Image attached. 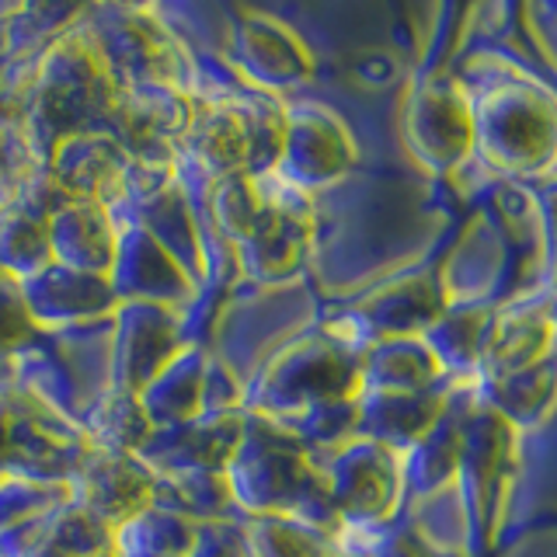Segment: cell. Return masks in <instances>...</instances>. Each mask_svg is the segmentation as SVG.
Masks as SVG:
<instances>
[{"label":"cell","instance_id":"cell-37","mask_svg":"<svg viewBox=\"0 0 557 557\" xmlns=\"http://www.w3.org/2000/svg\"><path fill=\"white\" fill-rule=\"evenodd\" d=\"M234 522L251 557H338L335 536L293 516H237Z\"/></svg>","mask_w":557,"mask_h":557},{"label":"cell","instance_id":"cell-6","mask_svg":"<svg viewBox=\"0 0 557 557\" xmlns=\"http://www.w3.org/2000/svg\"><path fill=\"white\" fill-rule=\"evenodd\" d=\"M81 25L115 87L171 84L191 91L196 60L157 4H84Z\"/></svg>","mask_w":557,"mask_h":557},{"label":"cell","instance_id":"cell-41","mask_svg":"<svg viewBox=\"0 0 557 557\" xmlns=\"http://www.w3.org/2000/svg\"><path fill=\"white\" fill-rule=\"evenodd\" d=\"M272 422L283 432H289L296 443H304L310 453L331 449L338 443H348L356 435V397L321 400V405H310L304 411L272 418Z\"/></svg>","mask_w":557,"mask_h":557},{"label":"cell","instance_id":"cell-35","mask_svg":"<svg viewBox=\"0 0 557 557\" xmlns=\"http://www.w3.org/2000/svg\"><path fill=\"white\" fill-rule=\"evenodd\" d=\"M199 527L168 509L147 505L133 519L112 530L115 557H188L196 547Z\"/></svg>","mask_w":557,"mask_h":557},{"label":"cell","instance_id":"cell-26","mask_svg":"<svg viewBox=\"0 0 557 557\" xmlns=\"http://www.w3.org/2000/svg\"><path fill=\"white\" fill-rule=\"evenodd\" d=\"M22 296H25V310L35 331H57L70 324L112 318V310L119 307L104 275L63 269L57 261H49L42 272L25 278Z\"/></svg>","mask_w":557,"mask_h":557},{"label":"cell","instance_id":"cell-48","mask_svg":"<svg viewBox=\"0 0 557 557\" xmlns=\"http://www.w3.org/2000/svg\"><path fill=\"white\" fill-rule=\"evenodd\" d=\"M240 408H244V387L226 366H220L209 356L206 376H202V411L220 414V411H240Z\"/></svg>","mask_w":557,"mask_h":557},{"label":"cell","instance_id":"cell-47","mask_svg":"<svg viewBox=\"0 0 557 557\" xmlns=\"http://www.w3.org/2000/svg\"><path fill=\"white\" fill-rule=\"evenodd\" d=\"M35 338V324L28 321L22 283L11 278L8 272H0V373L8 370V359L22 345Z\"/></svg>","mask_w":557,"mask_h":557},{"label":"cell","instance_id":"cell-52","mask_svg":"<svg viewBox=\"0 0 557 557\" xmlns=\"http://www.w3.org/2000/svg\"><path fill=\"white\" fill-rule=\"evenodd\" d=\"M0 206H4V202H0Z\"/></svg>","mask_w":557,"mask_h":557},{"label":"cell","instance_id":"cell-31","mask_svg":"<svg viewBox=\"0 0 557 557\" xmlns=\"http://www.w3.org/2000/svg\"><path fill=\"white\" fill-rule=\"evenodd\" d=\"M449 383L457 380L440 370L422 338H380L359 356V391L422 394Z\"/></svg>","mask_w":557,"mask_h":557},{"label":"cell","instance_id":"cell-20","mask_svg":"<svg viewBox=\"0 0 557 557\" xmlns=\"http://www.w3.org/2000/svg\"><path fill=\"white\" fill-rule=\"evenodd\" d=\"M240 411L220 414H196L188 422L153 429L147 443L139 446L136 460L144 463L153 478L168 474H223L231 463L237 440H240Z\"/></svg>","mask_w":557,"mask_h":557},{"label":"cell","instance_id":"cell-14","mask_svg":"<svg viewBox=\"0 0 557 557\" xmlns=\"http://www.w3.org/2000/svg\"><path fill=\"white\" fill-rule=\"evenodd\" d=\"M226 60L244 81L278 98H293V91L307 87L318 77V57L304 42V35L289 22L261 8H237Z\"/></svg>","mask_w":557,"mask_h":557},{"label":"cell","instance_id":"cell-5","mask_svg":"<svg viewBox=\"0 0 557 557\" xmlns=\"http://www.w3.org/2000/svg\"><path fill=\"white\" fill-rule=\"evenodd\" d=\"M321 321V300L307 275L275 286H255L237 278L216 313L206 352L234 373L240 387L258 376L278 348Z\"/></svg>","mask_w":557,"mask_h":557},{"label":"cell","instance_id":"cell-38","mask_svg":"<svg viewBox=\"0 0 557 557\" xmlns=\"http://www.w3.org/2000/svg\"><path fill=\"white\" fill-rule=\"evenodd\" d=\"M81 432L87 446L109 449V453H133L136 457L139 446H144L147 435L153 432V425L144 414V408H139L136 394L109 391L81 418Z\"/></svg>","mask_w":557,"mask_h":557},{"label":"cell","instance_id":"cell-49","mask_svg":"<svg viewBox=\"0 0 557 557\" xmlns=\"http://www.w3.org/2000/svg\"><path fill=\"white\" fill-rule=\"evenodd\" d=\"M188 557H251V550L237 522H209V527H199Z\"/></svg>","mask_w":557,"mask_h":557},{"label":"cell","instance_id":"cell-45","mask_svg":"<svg viewBox=\"0 0 557 557\" xmlns=\"http://www.w3.org/2000/svg\"><path fill=\"white\" fill-rule=\"evenodd\" d=\"M335 544H348V547L362 550L366 557H440L397 519L387 522V527H376V530H342L335 536Z\"/></svg>","mask_w":557,"mask_h":557},{"label":"cell","instance_id":"cell-29","mask_svg":"<svg viewBox=\"0 0 557 557\" xmlns=\"http://www.w3.org/2000/svg\"><path fill=\"white\" fill-rule=\"evenodd\" d=\"M46 234H49V255L57 265L109 278L119 231L104 206L84 199H63L49 213Z\"/></svg>","mask_w":557,"mask_h":557},{"label":"cell","instance_id":"cell-51","mask_svg":"<svg viewBox=\"0 0 557 557\" xmlns=\"http://www.w3.org/2000/svg\"><path fill=\"white\" fill-rule=\"evenodd\" d=\"M0 216H4V206H0Z\"/></svg>","mask_w":557,"mask_h":557},{"label":"cell","instance_id":"cell-46","mask_svg":"<svg viewBox=\"0 0 557 557\" xmlns=\"http://www.w3.org/2000/svg\"><path fill=\"white\" fill-rule=\"evenodd\" d=\"M519 35L530 52H536V63L554 77L557 66V4L550 0H530L516 8Z\"/></svg>","mask_w":557,"mask_h":557},{"label":"cell","instance_id":"cell-21","mask_svg":"<svg viewBox=\"0 0 557 557\" xmlns=\"http://www.w3.org/2000/svg\"><path fill=\"white\" fill-rule=\"evenodd\" d=\"M554 356V283L495 307L474 380H498Z\"/></svg>","mask_w":557,"mask_h":557},{"label":"cell","instance_id":"cell-7","mask_svg":"<svg viewBox=\"0 0 557 557\" xmlns=\"http://www.w3.org/2000/svg\"><path fill=\"white\" fill-rule=\"evenodd\" d=\"M359 394V356L313 324L261 366L244 387V411L283 418L321 400Z\"/></svg>","mask_w":557,"mask_h":557},{"label":"cell","instance_id":"cell-9","mask_svg":"<svg viewBox=\"0 0 557 557\" xmlns=\"http://www.w3.org/2000/svg\"><path fill=\"white\" fill-rule=\"evenodd\" d=\"M251 178L258 185L265 213H261L248 240H240L234 248L240 278L255 286H275L286 283V278L307 275L313 244H318V202L307 191L289 185L275 168L251 174Z\"/></svg>","mask_w":557,"mask_h":557},{"label":"cell","instance_id":"cell-13","mask_svg":"<svg viewBox=\"0 0 557 557\" xmlns=\"http://www.w3.org/2000/svg\"><path fill=\"white\" fill-rule=\"evenodd\" d=\"M359 168V139L345 119L324 101L286 98V133L275 171L307 196L321 199L324 191L348 182Z\"/></svg>","mask_w":557,"mask_h":557},{"label":"cell","instance_id":"cell-43","mask_svg":"<svg viewBox=\"0 0 557 557\" xmlns=\"http://www.w3.org/2000/svg\"><path fill=\"white\" fill-rule=\"evenodd\" d=\"M39 174H46V161L35 153L22 119H0V202L11 206Z\"/></svg>","mask_w":557,"mask_h":557},{"label":"cell","instance_id":"cell-28","mask_svg":"<svg viewBox=\"0 0 557 557\" xmlns=\"http://www.w3.org/2000/svg\"><path fill=\"white\" fill-rule=\"evenodd\" d=\"M470 383V380H467ZM457 383L422 394H387V391H359L356 394V435L376 446H387L397 457L422 440L443 414L446 397Z\"/></svg>","mask_w":557,"mask_h":557},{"label":"cell","instance_id":"cell-2","mask_svg":"<svg viewBox=\"0 0 557 557\" xmlns=\"http://www.w3.org/2000/svg\"><path fill=\"white\" fill-rule=\"evenodd\" d=\"M112 101H115V81L104 70L95 42L87 39L77 17L39 60L32 91L25 98L22 126L32 139L35 153L46 161L49 150L66 136L104 133Z\"/></svg>","mask_w":557,"mask_h":557},{"label":"cell","instance_id":"cell-12","mask_svg":"<svg viewBox=\"0 0 557 557\" xmlns=\"http://www.w3.org/2000/svg\"><path fill=\"white\" fill-rule=\"evenodd\" d=\"M8 408V429H4V449H0V474L25 478V481H46V484H66L77 470L87 446L84 432L66 422L63 414L46 408L22 387H14L11 370L0 380Z\"/></svg>","mask_w":557,"mask_h":557},{"label":"cell","instance_id":"cell-33","mask_svg":"<svg viewBox=\"0 0 557 557\" xmlns=\"http://www.w3.org/2000/svg\"><path fill=\"white\" fill-rule=\"evenodd\" d=\"M478 400L492 408L509 429L527 432L554 418V391H557V356L540 359L527 370L498 376V380H474Z\"/></svg>","mask_w":557,"mask_h":557},{"label":"cell","instance_id":"cell-17","mask_svg":"<svg viewBox=\"0 0 557 557\" xmlns=\"http://www.w3.org/2000/svg\"><path fill=\"white\" fill-rule=\"evenodd\" d=\"M185 348L182 313L157 304L112 310V391L139 394Z\"/></svg>","mask_w":557,"mask_h":557},{"label":"cell","instance_id":"cell-36","mask_svg":"<svg viewBox=\"0 0 557 557\" xmlns=\"http://www.w3.org/2000/svg\"><path fill=\"white\" fill-rule=\"evenodd\" d=\"M150 505L196 522V527L237 519V509L231 502V487H226L223 474H168V478H157Z\"/></svg>","mask_w":557,"mask_h":557},{"label":"cell","instance_id":"cell-25","mask_svg":"<svg viewBox=\"0 0 557 557\" xmlns=\"http://www.w3.org/2000/svg\"><path fill=\"white\" fill-rule=\"evenodd\" d=\"M129 153L109 133H77L60 139L46 157V171L63 199L98 202L115 209L122 202V178H126Z\"/></svg>","mask_w":557,"mask_h":557},{"label":"cell","instance_id":"cell-39","mask_svg":"<svg viewBox=\"0 0 557 557\" xmlns=\"http://www.w3.org/2000/svg\"><path fill=\"white\" fill-rule=\"evenodd\" d=\"M206 213L213 220V226L220 231V237L226 244H237L248 240V234L258 226L265 206H261L258 196V185L248 171H237V174H226V178L213 182L206 191Z\"/></svg>","mask_w":557,"mask_h":557},{"label":"cell","instance_id":"cell-42","mask_svg":"<svg viewBox=\"0 0 557 557\" xmlns=\"http://www.w3.org/2000/svg\"><path fill=\"white\" fill-rule=\"evenodd\" d=\"M112 550V530L81 505L63 502L52 516V530L42 557H98Z\"/></svg>","mask_w":557,"mask_h":557},{"label":"cell","instance_id":"cell-4","mask_svg":"<svg viewBox=\"0 0 557 557\" xmlns=\"http://www.w3.org/2000/svg\"><path fill=\"white\" fill-rule=\"evenodd\" d=\"M14 387L81 429L95 400L112 391V318L35 331V338L8 359Z\"/></svg>","mask_w":557,"mask_h":557},{"label":"cell","instance_id":"cell-44","mask_svg":"<svg viewBox=\"0 0 557 557\" xmlns=\"http://www.w3.org/2000/svg\"><path fill=\"white\" fill-rule=\"evenodd\" d=\"M63 502H70L66 484H46V481H25V478L0 474V533L32 519V516L57 509Z\"/></svg>","mask_w":557,"mask_h":557},{"label":"cell","instance_id":"cell-16","mask_svg":"<svg viewBox=\"0 0 557 557\" xmlns=\"http://www.w3.org/2000/svg\"><path fill=\"white\" fill-rule=\"evenodd\" d=\"M196 101L171 84L115 87L104 133L136 161H171Z\"/></svg>","mask_w":557,"mask_h":557},{"label":"cell","instance_id":"cell-50","mask_svg":"<svg viewBox=\"0 0 557 557\" xmlns=\"http://www.w3.org/2000/svg\"><path fill=\"white\" fill-rule=\"evenodd\" d=\"M495 557H557V527L544 522V527L519 533L509 544H502Z\"/></svg>","mask_w":557,"mask_h":557},{"label":"cell","instance_id":"cell-19","mask_svg":"<svg viewBox=\"0 0 557 557\" xmlns=\"http://www.w3.org/2000/svg\"><path fill=\"white\" fill-rule=\"evenodd\" d=\"M248 171V126L234 104L196 101L185 133L174 144V178L185 188H202Z\"/></svg>","mask_w":557,"mask_h":557},{"label":"cell","instance_id":"cell-15","mask_svg":"<svg viewBox=\"0 0 557 557\" xmlns=\"http://www.w3.org/2000/svg\"><path fill=\"white\" fill-rule=\"evenodd\" d=\"M512 443H516V429H509L505 418H498L492 408H484L481 400H474V408L467 411V422H463L457 487L467 505L470 536H474L478 557H492V536H495V522L502 509L505 481H509Z\"/></svg>","mask_w":557,"mask_h":557},{"label":"cell","instance_id":"cell-8","mask_svg":"<svg viewBox=\"0 0 557 557\" xmlns=\"http://www.w3.org/2000/svg\"><path fill=\"white\" fill-rule=\"evenodd\" d=\"M446 304H492L498 307L505 296H527L540 286L554 283L550 269H540L522 258L498 220L487 213L484 202H474V213L463 223L460 237L453 240L443 265L435 269Z\"/></svg>","mask_w":557,"mask_h":557},{"label":"cell","instance_id":"cell-32","mask_svg":"<svg viewBox=\"0 0 557 557\" xmlns=\"http://www.w3.org/2000/svg\"><path fill=\"white\" fill-rule=\"evenodd\" d=\"M492 321H495L492 304H446L440 310V318H435L418 338L425 342L432 359L440 362V370L449 380L467 383L478 373Z\"/></svg>","mask_w":557,"mask_h":557},{"label":"cell","instance_id":"cell-1","mask_svg":"<svg viewBox=\"0 0 557 557\" xmlns=\"http://www.w3.org/2000/svg\"><path fill=\"white\" fill-rule=\"evenodd\" d=\"M223 478L237 516H293L327 536L342 530L310 449L265 414L244 411L240 440Z\"/></svg>","mask_w":557,"mask_h":557},{"label":"cell","instance_id":"cell-3","mask_svg":"<svg viewBox=\"0 0 557 557\" xmlns=\"http://www.w3.org/2000/svg\"><path fill=\"white\" fill-rule=\"evenodd\" d=\"M474 153L498 178H554L557 161V101L554 81H509L470 95Z\"/></svg>","mask_w":557,"mask_h":557},{"label":"cell","instance_id":"cell-11","mask_svg":"<svg viewBox=\"0 0 557 557\" xmlns=\"http://www.w3.org/2000/svg\"><path fill=\"white\" fill-rule=\"evenodd\" d=\"M400 144L411 161L435 178H449L474 150L470 101L449 70L422 77L411 74L405 104H400Z\"/></svg>","mask_w":557,"mask_h":557},{"label":"cell","instance_id":"cell-30","mask_svg":"<svg viewBox=\"0 0 557 557\" xmlns=\"http://www.w3.org/2000/svg\"><path fill=\"white\" fill-rule=\"evenodd\" d=\"M115 231L122 223H136L161 244V248L178 261V269L191 278L196 286H202L206 278V258H202V240H199V223L196 213H191V202L182 191L178 178H174L164 191H157L153 199H147L144 206L129 209L112 220Z\"/></svg>","mask_w":557,"mask_h":557},{"label":"cell","instance_id":"cell-10","mask_svg":"<svg viewBox=\"0 0 557 557\" xmlns=\"http://www.w3.org/2000/svg\"><path fill=\"white\" fill-rule=\"evenodd\" d=\"M310 463L318 467L342 530H376L397 519L405 487L400 457L387 446L352 435L348 443L310 453Z\"/></svg>","mask_w":557,"mask_h":557},{"label":"cell","instance_id":"cell-34","mask_svg":"<svg viewBox=\"0 0 557 557\" xmlns=\"http://www.w3.org/2000/svg\"><path fill=\"white\" fill-rule=\"evenodd\" d=\"M209 352L199 345H185L161 373H157L144 391H139V408L150 418L153 429L178 425L188 418L202 414V376H206Z\"/></svg>","mask_w":557,"mask_h":557},{"label":"cell","instance_id":"cell-22","mask_svg":"<svg viewBox=\"0 0 557 557\" xmlns=\"http://www.w3.org/2000/svg\"><path fill=\"white\" fill-rule=\"evenodd\" d=\"M109 286L119 304H157L178 313L188 310V304L196 300V289H199L178 269V261L136 223L119 226Z\"/></svg>","mask_w":557,"mask_h":557},{"label":"cell","instance_id":"cell-18","mask_svg":"<svg viewBox=\"0 0 557 557\" xmlns=\"http://www.w3.org/2000/svg\"><path fill=\"white\" fill-rule=\"evenodd\" d=\"M544 522H554V418L536 429L516 432L492 554L519 533L544 527Z\"/></svg>","mask_w":557,"mask_h":557},{"label":"cell","instance_id":"cell-24","mask_svg":"<svg viewBox=\"0 0 557 557\" xmlns=\"http://www.w3.org/2000/svg\"><path fill=\"white\" fill-rule=\"evenodd\" d=\"M153 481L157 478L133 453H109L91 446L81 457L74 474H70L66 487L70 502L101 519L109 530H115L139 509H147L153 498Z\"/></svg>","mask_w":557,"mask_h":557},{"label":"cell","instance_id":"cell-27","mask_svg":"<svg viewBox=\"0 0 557 557\" xmlns=\"http://www.w3.org/2000/svg\"><path fill=\"white\" fill-rule=\"evenodd\" d=\"M474 400H478L474 380L457 383L446 397L443 414L435 418V425L405 453V457H400V487H405V502L425 498L457 478L463 422H467V411L474 408Z\"/></svg>","mask_w":557,"mask_h":557},{"label":"cell","instance_id":"cell-23","mask_svg":"<svg viewBox=\"0 0 557 557\" xmlns=\"http://www.w3.org/2000/svg\"><path fill=\"white\" fill-rule=\"evenodd\" d=\"M356 313L373 342L380 338H418L440 318L446 307L435 269H408L400 275H387L380 283L366 286L356 300L345 304Z\"/></svg>","mask_w":557,"mask_h":557},{"label":"cell","instance_id":"cell-40","mask_svg":"<svg viewBox=\"0 0 557 557\" xmlns=\"http://www.w3.org/2000/svg\"><path fill=\"white\" fill-rule=\"evenodd\" d=\"M49 261L52 255H49L46 220L4 206V216H0V272L25 283L35 272H42Z\"/></svg>","mask_w":557,"mask_h":557}]
</instances>
